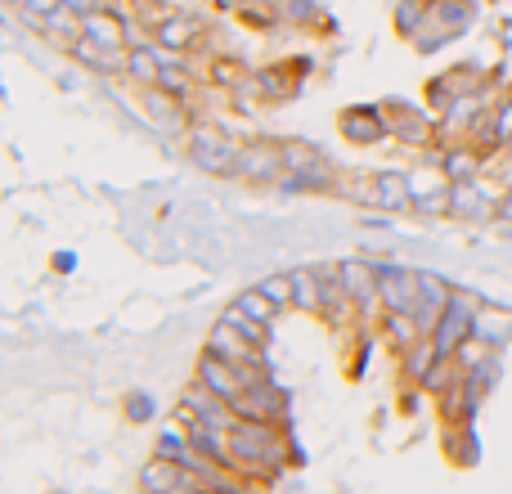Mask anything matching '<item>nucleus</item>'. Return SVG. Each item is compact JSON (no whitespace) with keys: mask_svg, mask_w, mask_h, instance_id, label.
<instances>
[{"mask_svg":"<svg viewBox=\"0 0 512 494\" xmlns=\"http://www.w3.org/2000/svg\"><path fill=\"white\" fill-rule=\"evenodd\" d=\"M477 301L468 297V292H454L450 306H445L441 324L432 328V342H436V355L441 360H454V355L463 351V346L472 342V324H477Z\"/></svg>","mask_w":512,"mask_h":494,"instance_id":"obj_1","label":"nucleus"},{"mask_svg":"<svg viewBox=\"0 0 512 494\" xmlns=\"http://www.w3.org/2000/svg\"><path fill=\"white\" fill-rule=\"evenodd\" d=\"M239 153L243 144L234 135H225L221 126H194V162L212 176H234L239 167Z\"/></svg>","mask_w":512,"mask_h":494,"instance_id":"obj_2","label":"nucleus"},{"mask_svg":"<svg viewBox=\"0 0 512 494\" xmlns=\"http://www.w3.org/2000/svg\"><path fill=\"white\" fill-rule=\"evenodd\" d=\"M418 297H423V274L405 270V265H382V279H378V301L382 306L414 315Z\"/></svg>","mask_w":512,"mask_h":494,"instance_id":"obj_3","label":"nucleus"},{"mask_svg":"<svg viewBox=\"0 0 512 494\" xmlns=\"http://www.w3.org/2000/svg\"><path fill=\"white\" fill-rule=\"evenodd\" d=\"M234 176L252 180V185H279V180L288 176V171H283V149L279 144H243Z\"/></svg>","mask_w":512,"mask_h":494,"instance_id":"obj_4","label":"nucleus"},{"mask_svg":"<svg viewBox=\"0 0 512 494\" xmlns=\"http://www.w3.org/2000/svg\"><path fill=\"white\" fill-rule=\"evenodd\" d=\"M450 216H459V221H495L499 198L486 194L477 180H463V185H450Z\"/></svg>","mask_w":512,"mask_h":494,"instance_id":"obj_5","label":"nucleus"},{"mask_svg":"<svg viewBox=\"0 0 512 494\" xmlns=\"http://www.w3.org/2000/svg\"><path fill=\"white\" fill-rule=\"evenodd\" d=\"M207 351L221 355V360H230L234 369H239V364H261V360H265L261 346H252L248 337H243L239 328L230 324V319H221V324L212 328V337H207Z\"/></svg>","mask_w":512,"mask_h":494,"instance_id":"obj_6","label":"nucleus"},{"mask_svg":"<svg viewBox=\"0 0 512 494\" xmlns=\"http://www.w3.org/2000/svg\"><path fill=\"white\" fill-rule=\"evenodd\" d=\"M382 117H387V131L400 135V140L409 144H423L427 135H432V122H427L423 108L414 104H400V99H391V104H382Z\"/></svg>","mask_w":512,"mask_h":494,"instance_id":"obj_7","label":"nucleus"},{"mask_svg":"<svg viewBox=\"0 0 512 494\" xmlns=\"http://www.w3.org/2000/svg\"><path fill=\"white\" fill-rule=\"evenodd\" d=\"M337 270H342V288H346V297H351L355 306L378 297L382 265H369V261H360V256H351V261H337Z\"/></svg>","mask_w":512,"mask_h":494,"instance_id":"obj_8","label":"nucleus"},{"mask_svg":"<svg viewBox=\"0 0 512 494\" xmlns=\"http://www.w3.org/2000/svg\"><path fill=\"white\" fill-rule=\"evenodd\" d=\"M472 342L499 351L504 342H512V310L508 306H481L477 324H472Z\"/></svg>","mask_w":512,"mask_h":494,"instance_id":"obj_9","label":"nucleus"},{"mask_svg":"<svg viewBox=\"0 0 512 494\" xmlns=\"http://www.w3.org/2000/svg\"><path fill=\"white\" fill-rule=\"evenodd\" d=\"M342 135L351 144H378L387 131V117H382V108H346L342 113Z\"/></svg>","mask_w":512,"mask_h":494,"instance_id":"obj_10","label":"nucleus"},{"mask_svg":"<svg viewBox=\"0 0 512 494\" xmlns=\"http://www.w3.org/2000/svg\"><path fill=\"white\" fill-rule=\"evenodd\" d=\"M198 36H203V23L185 18V14H171V18H162V23H153V41H158L162 50H189Z\"/></svg>","mask_w":512,"mask_h":494,"instance_id":"obj_11","label":"nucleus"},{"mask_svg":"<svg viewBox=\"0 0 512 494\" xmlns=\"http://www.w3.org/2000/svg\"><path fill=\"white\" fill-rule=\"evenodd\" d=\"M86 36H95L99 45H117V50L131 45V27H126V18L108 5L95 9V14H86Z\"/></svg>","mask_w":512,"mask_h":494,"instance_id":"obj_12","label":"nucleus"},{"mask_svg":"<svg viewBox=\"0 0 512 494\" xmlns=\"http://www.w3.org/2000/svg\"><path fill=\"white\" fill-rule=\"evenodd\" d=\"M126 50H131V45H126ZM126 50H117V45H99L95 36H81V41L72 45V54L95 72H126Z\"/></svg>","mask_w":512,"mask_h":494,"instance_id":"obj_13","label":"nucleus"},{"mask_svg":"<svg viewBox=\"0 0 512 494\" xmlns=\"http://www.w3.org/2000/svg\"><path fill=\"white\" fill-rule=\"evenodd\" d=\"M373 198H378V207H387V212L414 207V189H409V176H400V171H382V176H373Z\"/></svg>","mask_w":512,"mask_h":494,"instance_id":"obj_14","label":"nucleus"},{"mask_svg":"<svg viewBox=\"0 0 512 494\" xmlns=\"http://www.w3.org/2000/svg\"><path fill=\"white\" fill-rule=\"evenodd\" d=\"M292 306H301L306 315H324V279L319 270H292Z\"/></svg>","mask_w":512,"mask_h":494,"instance_id":"obj_15","label":"nucleus"},{"mask_svg":"<svg viewBox=\"0 0 512 494\" xmlns=\"http://www.w3.org/2000/svg\"><path fill=\"white\" fill-rule=\"evenodd\" d=\"M144 104L158 113L162 131H185V99L180 95H171V90H162V86H149L144 90Z\"/></svg>","mask_w":512,"mask_h":494,"instance_id":"obj_16","label":"nucleus"},{"mask_svg":"<svg viewBox=\"0 0 512 494\" xmlns=\"http://www.w3.org/2000/svg\"><path fill=\"white\" fill-rule=\"evenodd\" d=\"M126 77H135L140 86H158V77H162V50L131 45V50H126Z\"/></svg>","mask_w":512,"mask_h":494,"instance_id":"obj_17","label":"nucleus"},{"mask_svg":"<svg viewBox=\"0 0 512 494\" xmlns=\"http://www.w3.org/2000/svg\"><path fill=\"white\" fill-rule=\"evenodd\" d=\"M441 176L450 180V185H463V180H472L477 176V149H454V153H445L441 158Z\"/></svg>","mask_w":512,"mask_h":494,"instance_id":"obj_18","label":"nucleus"},{"mask_svg":"<svg viewBox=\"0 0 512 494\" xmlns=\"http://www.w3.org/2000/svg\"><path fill=\"white\" fill-rule=\"evenodd\" d=\"M234 306H239V310H243V315H248V319H256V324H274V315H279V306H274V301L265 297L261 288L243 292V297L234 301Z\"/></svg>","mask_w":512,"mask_h":494,"instance_id":"obj_19","label":"nucleus"},{"mask_svg":"<svg viewBox=\"0 0 512 494\" xmlns=\"http://www.w3.org/2000/svg\"><path fill=\"white\" fill-rule=\"evenodd\" d=\"M221 319H230V324L234 328H239V333L243 337H248V342L252 346H261V351H265V346H270V333H265V328H270V324H256V319H248V315H243V310L239 306H230V310H225V315Z\"/></svg>","mask_w":512,"mask_h":494,"instance_id":"obj_20","label":"nucleus"},{"mask_svg":"<svg viewBox=\"0 0 512 494\" xmlns=\"http://www.w3.org/2000/svg\"><path fill=\"white\" fill-rule=\"evenodd\" d=\"M427 14H432V0H405V5L396 9V27L409 36V32H418V23H423Z\"/></svg>","mask_w":512,"mask_h":494,"instance_id":"obj_21","label":"nucleus"},{"mask_svg":"<svg viewBox=\"0 0 512 494\" xmlns=\"http://www.w3.org/2000/svg\"><path fill=\"white\" fill-rule=\"evenodd\" d=\"M261 292L274 301L279 310L292 306V274H270V279H261Z\"/></svg>","mask_w":512,"mask_h":494,"instance_id":"obj_22","label":"nucleus"},{"mask_svg":"<svg viewBox=\"0 0 512 494\" xmlns=\"http://www.w3.org/2000/svg\"><path fill=\"white\" fill-rule=\"evenodd\" d=\"M256 90L261 95H288L292 90V81H288V68H265V72H256Z\"/></svg>","mask_w":512,"mask_h":494,"instance_id":"obj_23","label":"nucleus"},{"mask_svg":"<svg viewBox=\"0 0 512 494\" xmlns=\"http://www.w3.org/2000/svg\"><path fill=\"white\" fill-rule=\"evenodd\" d=\"M414 207L423 216H445L450 212V185H441V189H427V194H418L414 198Z\"/></svg>","mask_w":512,"mask_h":494,"instance_id":"obj_24","label":"nucleus"},{"mask_svg":"<svg viewBox=\"0 0 512 494\" xmlns=\"http://www.w3.org/2000/svg\"><path fill=\"white\" fill-rule=\"evenodd\" d=\"M212 81H221V86H243L248 81V68L234 59H216L212 63Z\"/></svg>","mask_w":512,"mask_h":494,"instance_id":"obj_25","label":"nucleus"},{"mask_svg":"<svg viewBox=\"0 0 512 494\" xmlns=\"http://www.w3.org/2000/svg\"><path fill=\"white\" fill-rule=\"evenodd\" d=\"M274 9H279L283 18H292V23H315V18H319L315 0H279Z\"/></svg>","mask_w":512,"mask_h":494,"instance_id":"obj_26","label":"nucleus"},{"mask_svg":"<svg viewBox=\"0 0 512 494\" xmlns=\"http://www.w3.org/2000/svg\"><path fill=\"white\" fill-rule=\"evenodd\" d=\"M495 140H499V144L512 140V104H504V108L495 113Z\"/></svg>","mask_w":512,"mask_h":494,"instance_id":"obj_27","label":"nucleus"},{"mask_svg":"<svg viewBox=\"0 0 512 494\" xmlns=\"http://www.w3.org/2000/svg\"><path fill=\"white\" fill-rule=\"evenodd\" d=\"M68 9H77V14H95V9H104V0H63Z\"/></svg>","mask_w":512,"mask_h":494,"instance_id":"obj_28","label":"nucleus"},{"mask_svg":"<svg viewBox=\"0 0 512 494\" xmlns=\"http://www.w3.org/2000/svg\"><path fill=\"white\" fill-rule=\"evenodd\" d=\"M149 414H153V405H149L144 396H135V400H131V418H149Z\"/></svg>","mask_w":512,"mask_h":494,"instance_id":"obj_29","label":"nucleus"},{"mask_svg":"<svg viewBox=\"0 0 512 494\" xmlns=\"http://www.w3.org/2000/svg\"><path fill=\"white\" fill-rule=\"evenodd\" d=\"M499 221H504V225H512V189H508L504 198H499Z\"/></svg>","mask_w":512,"mask_h":494,"instance_id":"obj_30","label":"nucleus"}]
</instances>
